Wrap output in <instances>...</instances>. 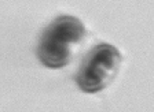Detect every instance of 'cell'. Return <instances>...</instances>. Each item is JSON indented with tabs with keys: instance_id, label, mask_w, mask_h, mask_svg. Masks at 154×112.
Here are the masks:
<instances>
[{
	"instance_id": "obj_1",
	"label": "cell",
	"mask_w": 154,
	"mask_h": 112,
	"mask_svg": "<svg viewBox=\"0 0 154 112\" xmlns=\"http://www.w3.org/2000/svg\"><path fill=\"white\" fill-rule=\"evenodd\" d=\"M85 36V26L77 16H58L45 27L40 37L38 60L48 68H63L80 51Z\"/></svg>"
},
{
	"instance_id": "obj_2",
	"label": "cell",
	"mask_w": 154,
	"mask_h": 112,
	"mask_svg": "<svg viewBox=\"0 0 154 112\" xmlns=\"http://www.w3.org/2000/svg\"><path fill=\"white\" fill-rule=\"evenodd\" d=\"M121 64V52L113 44L100 42L84 56L74 81L84 93H99L114 81Z\"/></svg>"
}]
</instances>
